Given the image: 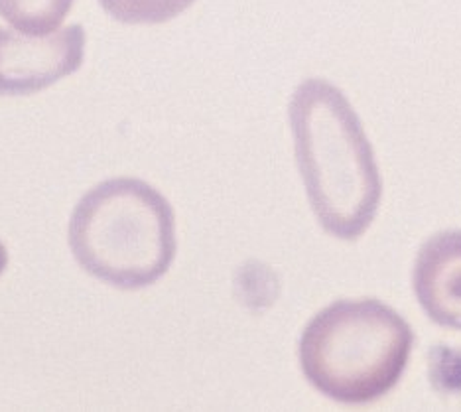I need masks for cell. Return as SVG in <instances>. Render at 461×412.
Wrapping results in <instances>:
<instances>
[{"instance_id":"obj_7","label":"cell","mask_w":461,"mask_h":412,"mask_svg":"<svg viewBox=\"0 0 461 412\" xmlns=\"http://www.w3.org/2000/svg\"><path fill=\"white\" fill-rule=\"evenodd\" d=\"M195 0H99L104 13L122 24H162L185 13Z\"/></svg>"},{"instance_id":"obj_8","label":"cell","mask_w":461,"mask_h":412,"mask_svg":"<svg viewBox=\"0 0 461 412\" xmlns=\"http://www.w3.org/2000/svg\"><path fill=\"white\" fill-rule=\"evenodd\" d=\"M8 267V251L5 247V243L0 241V274H3Z\"/></svg>"},{"instance_id":"obj_2","label":"cell","mask_w":461,"mask_h":412,"mask_svg":"<svg viewBox=\"0 0 461 412\" xmlns=\"http://www.w3.org/2000/svg\"><path fill=\"white\" fill-rule=\"evenodd\" d=\"M69 247L83 270L114 288L152 287L176 257L174 209L139 178L104 179L73 209Z\"/></svg>"},{"instance_id":"obj_3","label":"cell","mask_w":461,"mask_h":412,"mask_svg":"<svg viewBox=\"0 0 461 412\" xmlns=\"http://www.w3.org/2000/svg\"><path fill=\"white\" fill-rule=\"evenodd\" d=\"M414 332L401 314L375 298L338 300L303 327L298 359L303 377L341 405H366L401 381Z\"/></svg>"},{"instance_id":"obj_1","label":"cell","mask_w":461,"mask_h":412,"mask_svg":"<svg viewBox=\"0 0 461 412\" xmlns=\"http://www.w3.org/2000/svg\"><path fill=\"white\" fill-rule=\"evenodd\" d=\"M288 117L313 215L330 235L359 239L383 197L379 164L359 114L339 87L312 78L292 95Z\"/></svg>"},{"instance_id":"obj_5","label":"cell","mask_w":461,"mask_h":412,"mask_svg":"<svg viewBox=\"0 0 461 412\" xmlns=\"http://www.w3.org/2000/svg\"><path fill=\"white\" fill-rule=\"evenodd\" d=\"M412 287L429 320L461 330V231H442L424 243L414 262Z\"/></svg>"},{"instance_id":"obj_6","label":"cell","mask_w":461,"mask_h":412,"mask_svg":"<svg viewBox=\"0 0 461 412\" xmlns=\"http://www.w3.org/2000/svg\"><path fill=\"white\" fill-rule=\"evenodd\" d=\"M73 0H0V18L30 36L54 34Z\"/></svg>"},{"instance_id":"obj_4","label":"cell","mask_w":461,"mask_h":412,"mask_svg":"<svg viewBox=\"0 0 461 412\" xmlns=\"http://www.w3.org/2000/svg\"><path fill=\"white\" fill-rule=\"evenodd\" d=\"M86 40L81 24L46 36L0 26V97H26L76 73L86 60Z\"/></svg>"}]
</instances>
